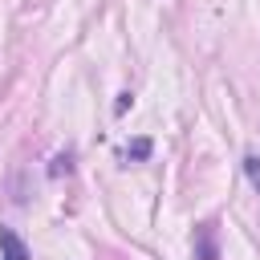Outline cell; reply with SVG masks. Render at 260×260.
<instances>
[{"label": "cell", "instance_id": "obj_3", "mask_svg": "<svg viewBox=\"0 0 260 260\" xmlns=\"http://www.w3.org/2000/svg\"><path fill=\"white\" fill-rule=\"evenodd\" d=\"M244 171H248V183L260 191V158H256V154H248V158H244Z\"/></svg>", "mask_w": 260, "mask_h": 260}, {"label": "cell", "instance_id": "obj_2", "mask_svg": "<svg viewBox=\"0 0 260 260\" xmlns=\"http://www.w3.org/2000/svg\"><path fill=\"white\" fill-rule=\"evenodd\" d=\"M0 252H4V260H28V248L12 228H0Z\"/></svg>", "mask_w": 260, "mask_h": 260}, {"label": "cell", "instance_id": "obj_1", "mask_svg": "<svg viewBox=\"0 0 260 260\" xmlns=\"http://www.w3.org/2000/svg\"><path fill=\"white\" fill-rule=\"evenodd\" d=\"M195 260H219L215 223H199V228H195Z\"/></svg>", "mask_w": 260, "mask_h": 260}, {"label": "cell", "instance_id": "obj_4", "mask_svg": "<svg viewBox=\"0 0 260 260\" xmlns=\"http://www.w3.org/2000/svg\"><path fill=\"white\" fill-rule=\"evenodd\" d=\"M146 154H150V142H146V138L130 142V150H126V158H146Z\"/></svg>", "mask_w": 260, "mask_h": 260}]
</instances>
